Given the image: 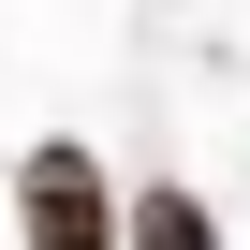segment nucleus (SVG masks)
<instances>
[{"label":"nucleus","instance_id":"1","mask_svg":"<svg viewBox=\"0 0 250 250\" xmlns=\"http://www.w3.org/2000/svg\"><path fill=\"white\" fill-rule=\"evenodd\" d=\"M15 235H30V250H133V206H118V177H103L74 133H44V147L15 162Z\"/></svg>","mask_w":250,"mask_h":250},{"label":"nucleus","instance_id":"2","mask_svg":"<svg viewBox=\"0 0 250 250\" xmlns=\"http://www.w3.org/2000/svg\"><path fill=\"white\" fill-rule=\"evenodd\" d=\"M133 250H221L206 191H133Z\"/></svg>","mask_w":250,"mask_h":250}]
</instances>
